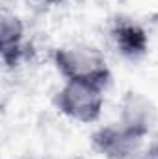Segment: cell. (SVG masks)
I'll return each mask as SVG.
<instances>
[{
	"label": "cell",
	"instance_id": "cell-1",
	"mask_svg": "<svg viewBox=\"0 0 158 159\" xmlns=\"http://www.w3.org/2000/svg\"><path fill=\"white\" fill-rule=\"evenodd\" d=\"M56 70L65 81H84L108 89L112 83V70L104 54L89 44L60 46L52 54Z\"/></svg>",
	"mask_w": 158,
	"mask_h": 159
},
{
	"label": "cell",
	"instance_id": "cell-2",
	"mask_svg": "<svg viewBox=\"0 0 158 159\" xmlns=\"http://www.w3.org/2000/svg\"><path fill=\"white\" fill-rule=\"evenodd\" d=\"M104 91L99 85L84 81H65L52 96V106L67 119L80 124H93L101 119L104 107Z\"/></svg>",
	"mask_w": 158,
	"mask_h": 159
},
{
	"label": "cell",
	"instance_id": "cell-3",
	"mask_svg": "<svg viewBox=\"0 0 158 159\" xmlns=\"http://www.w3.org/2000/svg\"><path fill=\"white\" fill-rule=\"evenodd\" d=\"M143 141L145 137L125 128L121 122H114L93 131L91 148L106 159H130L141 150Z\"/></svg>",
	"mask_w": 158,
	"mask_h": 159
},
{
	"label": "cell",
	"instance_id": "cell-4",
	"mask_svg": "<svg viewBox=\"0 0 158 159\" xmlns=\"http://www.w3.org/2000/svg\"><path fill=\"white\" fill-rule=\"evenodd\" d=\"M108 41L114 52L126 61H140L149 52V35L145 28L123 15H117L110 20Z\"/></svg>",
	"mask_w": 158,
	"mask_h": 159
},
{
	"label": "cell",
	"instance_id": "cell-5",
	"mask_svg": "<svg viewBox=\"0 0 158 159\" xmlns=\"http://www.w3.org/2000/svg\"><path fill=\"white\" fill-rule=\"evenodd\" d=\"M156 107L155 104L138 91H126L121 98V106H119V120L125 128L136 131L141 137H147L149 131L153 129L155 122H156Z\"/></svg>",
	"mask_w": 158,
	"mask_h": 159
},
{
	"label": "cell",
	"instance_id": "cell-6",
	"mask_svg": "<svg viewBox=\"0 0 158 159\" xmlns=\"http://www.w3.org/2000/svg\"><path fill=\"white\" fill-rule=\"evenodd\" d=\"M30 44L24 41V24L22 20L4 11L0 20V59L7 69L19 67L28 57Z\"/></svg>",
	"mask_w": 158,
	"mask_h": 159
},
{
	"label": "cell",
	"instance_id": "cell-7",
	"mask_svg": "<svg viewBox=\"0 0 158 159\" xmlns=\"http://www.w3.org/2000/svg\"><path fill=\"white\" fill-rule=\"evenodd\" d=\"M130 159H158V143H153L145 150H140L134 157H130Z\"/></svg>",
	"mask_w": 158,
	"mask_h": 159
},
{
	"label": "cell",
	"instance_id": "cell-8",
	"mask_svg": "<svg viewBox=\"0 0 158 159\" xmlns=\"http://www.w3.org/2000/svg\"><path fill=\"white\" fill-rule=\"evenodd\" d=\"M36 2H43V4H62L63 0H36Z\"/></svg>",
	"mask_w": 158,
	"mask_h": 159
},
{
	"label": "cell",
	"instance_id": "cell-9",
	"mask_svg": "<svg viewBox=\"0 0 158 159\" xmlns=\"http://www.w3.org/2000/svg\"><path fill=\"white\" fill-rule=\"evenodd\" d=\"M17 159H41V157H32V156H22V157H17Z\"/></svg>",
	"mask_w": 158,
	"mask_h": 159
}]
</instances>
